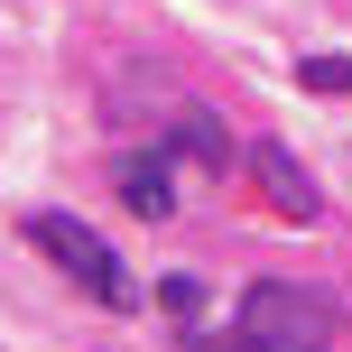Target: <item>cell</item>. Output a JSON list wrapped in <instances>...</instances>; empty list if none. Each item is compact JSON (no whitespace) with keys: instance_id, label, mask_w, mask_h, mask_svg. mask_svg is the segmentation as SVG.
<instances>
[{"instance_id":"obj_3","label":"cell","mask_w":352,"mask_h":352,"mask_svg":"<svg viewBox=\"0 0 352 352\" xmlns=\"http://www.w3.org/2000/svg\"><path fill=\"white\" fill-rule=\"evenodd\" d=\"M250 176H260V195H269V213H278V223H316V213H324L316 176L287 158V148H250Z\"/></svg>"},{"instance_id":"obj_6","label":"cell","mask_w":352,"mask_h":352,"mask_svg":"<svg viewBox=\"0 0 352 352\" xmlns=\"http://www.w3.org/2000/svg\"><path fill=\"white\" fill-rule=\"evenodd\" d=\"M297 84H306V93H343V102H352V56H306Z\"/></svg>"},{"instance_id":"obj_5","label":"cell","mask_w":352,"mask_h":352,"mask_svg":"<svg viewBox=\"0 0 352 352\" xmlns=\"http://www.w3.org/2000/svg\"><path fill=\"white\" fill-rule=\"evenodd\" d=\"M176 148H186L195 167H213V176H232V140H223V121L213 111H176V130H167Z\"/></svg>"},{"instance_id":"obj_2","label":"cell","mask_w":352,"mask_h":352,"mask_svg":"<svg viewBox=\"0 0 352 352\" xmlns=\"http://www.w3.org/2000/svg\"><path fill=\"white\" fill-rule=\"evenodd\" d=\"M28 250H37V260H56L93 306H140V287H130L121 250H111L84 213H28Z\"/></svg>"},{"instance_id":"obj_1","label":"cell","mask_w":352,"mask_h":352,"mask_svg":"<svg viewBox=\"0 0 352 352\" xmlns=\"http://www.w3.org/2000/svg\"><path fill=\"white\" fill-rule=\"evenodd\" d=\"M343 306L297 278H250L223 334H186V352H334Z\"/></svg>"},{"instance_id":"obj_4","label":"cell","mask_w":352,"mask_h":352,"mask_svg":"<svg viewBox=\"0 0 352 352\" xmlns=\"http://www.w3.org/2000/svg\"><path fill=\"white\" fill-rule=\"evenodd\" d=\"M111 186H121V204L140 213V223H167V213H176V167H167V148H130V158L111 167Z\"/></svg>"}]
</instances>
